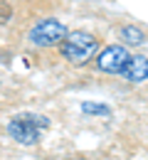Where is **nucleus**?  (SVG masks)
<instances>
[{"label":"nucleus","mask_w":148,"mask_h":160,"mask_svg":"<svg viewBox=\"0 0 148 160\" xmlns=\"http://www.w3.org/2000/svg\"><path fill=\"white\" fill-rule=\"evenodd\" d=\"M59 49H62V57L69 64L82 67L89 59H94V54L99 49V40L94 35L84 32V30H74V32H67V37L62 40Z\"/></svg>","instance_id":"nucleus-1"},{"label":"nucleus","mask_w":148,"mask_h":160,"mask_svg":"<svg viewBox=\"0 0 148 160\" xmlns=\"http://www.w3.org/2000/svg\"><path fill=\"white\" fill-rule=\"evenodd\" d=\"M49 128V118L40 113H20L8 123V136L20 145H35L40 143V133Z\"/></svg>","instance_id":"nucleus-2"},{"label":"nucleus","mask_w":148,"mask_h":160,"mask_svg":"<svg viewBox=\"0 0 148 160\" xmlns=\"http://www.w3.org/2000/svg\"><path fill=\"white\" fill-rule=\"evenodd\" d=\"M67 25L59 22L57 18H44L40 20L32 30H30V35H27V40L30 44H35V47H57V44H62V40L67 37Z\"/></svg>","instance_id":"nucleus-3"},{"label":"nucleus","mask_w":148,"mask_h":160,"mask_svg":"<svg viewBox=\"0 0 148 160\" xmlns=\"http://www.w3.org/2000/svg\"><path fill=\"white\" fill-rule=\"evenodd\" d=\"M128 57H131V54H128L126 47L111 44V47H106L104 52L96 57V69L104 72V74H121V69L126 67Z\"/></svg>","instance_id":"nucleus-4"},{"label":"nucleus","mask_w":148,"mask_h":160,"mask_svg":"<svg viewBox=\"0 0 148 160\" xmlns=\"http://www.w3.org/2000/svg\"><path fill=\"white\" fill-rule=\"evenodd\" d=\"M121 77L131 84H141L148 79V57L143 54H131L126 62V67L121 69Z\"/></svg>","instance_id":"nucleus-5"},{"label":"nucleus","mask_w":148,"mask_h":160,"mask_svg":"<svg viewBox=\"0 0 148 160\" xmlns=\"http://www.w3.org/2000/svg\"><path fill=\"white\" fill-rule=\"evenodd\" d=\"M119 37L126 42V44H131V47H138V44L146 42V32L141 27H136V25H124L119 30Z\"/></svg>","instance_id":"nucleus-6"},{"label":"nucleus","mask_w":148,"mask_h":160,"mask_svg":"<svg viewBox=\"0 0 148 160\" xmlns=\"http://www.w3.org/2000/svg\"><path fill=\"white\" fill-rule=\"evenodd\" d=\"M82 111L89 116H111V108L106 103H94V101H84L82 103Z\"/></svg>","instance_id":"nucleus-7"},{"label":"nucleus","mask_w":148,"mask_h":160,"mask_svg":"<svg viewBox=\"0 0 148 160\" xmlns=\"http://www.w3.org/2000/svg\"><path fill=\"white\" fill-rule=\"evenodd\" d=\"M10 18H13V8H10V2H8V0H0V25H5Z\"/></svg>","instance_id":"nucleus-8"},{"label":"nucleus","mask_w":148,"mask_h":160,"mask_svg":"<svg viewBox=\"0 0 148 160\" xmlns=\"http://www.w3.org/2000/svg\"><path fill=\"white\" fill-rule=\"evenodd\" d=\"M72 160H79V158H72Z\"/></svg>","instance_id":"nucleus-9"}]
</instances>
